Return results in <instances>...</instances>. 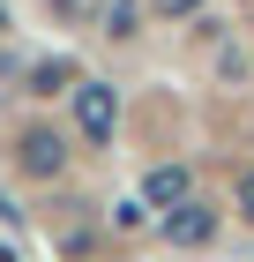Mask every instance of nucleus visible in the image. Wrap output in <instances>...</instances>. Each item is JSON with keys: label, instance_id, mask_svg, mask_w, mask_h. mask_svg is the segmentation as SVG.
Listing matches in <instances>:
<instances>
[{"label": "nucleus", "instance_id": "1", "mask_svg": "<svg viewBox=\"0 0 254 262\" xmlns=\"http://www.w3.org/2000/svg\"><path fill=\"white\" fill-rule=\"evenodd\" d=\"M75 127L90 142H112V127H120V90L112 82H75Z\"/></svg>", "mask_w": 254, "mask_h": 262}, {"label": "nucleus", "instance_id": "2", "mask_svg": "<svg viewBox=\"0 0 254 262\" xmlns=\"http://www.w3.org/2000/svg\"><path fill=\"white\" fill-rule=\"evenodd\" d=\"M142 202H150V210H187V202H195V180H187V165H157L150 180H142Z\"/></svg>", "mask_w": 254, "mask_h": 262}, {"label": "nucleus", "instance_id": "3", "mask_svg": "<svg viewBox=\"0 0 254 262\" xmlns=\"http://www.w3.org/2000/svg\"><path fill=\"white\" fill-rule=\"evenodd\" d=\"M60 165H67V142H60L53 127H30V135H22V172H38V180H53Z\"/></svg>", "mask_w": 254, "mask_h": 262}, {"label": "nucleus", "instance_id": "4", "mask_svg": "<svg viewBox=\"0 0 254 262\" xmlns=\"http://www.w3.org/2000/svg\"><path fill=\"white\" fill-rule=\"evenodd\" d=\"M210 232H217V210H202V202H187V210L165 217V240H172V247H202Z\"/></svg>", "mask_w": 254, "mask_h": 262}, {"label": "nucleus", "instance_id": "5", "mask_svg": "<svg viewBox=\"0 0 254 262\" xmlns=\"http://www.w3.org/2000/svg\"><path fill=\"white\" fill-rule=\"evenodd\" d=\"M105 30L127 38V30H135V0H112V8H105Z\"/></svg>", "mask_w": 254, "mask_h": 262}, {"label": "nucleus", "instance_id": "6", "mask_svg": "<svg viewBox=\"0 0 254 262\" xmlns=\"http://www.w3.org/2000/svg\"><path fill=\"white\" fill-rule=\"evenodd\" d=\"M239 210L254 217V172H239Z\"/></svg>", "mask_w": 254, "mask_h": 262}, {"label": "nucleus", "instance_id": "7", "mask_svg": "<svg viewBox=\"0 0 254 262\" xmlns=\"http://www.w3.org/2000/svg\"><path fill=\"white\" fill-rule=\"evenodd\" d=\"M157 8H165V15H195L202 0H157Z\"/></svg>", "mask_w": 254, "mask_h": 262}]
</instances>
